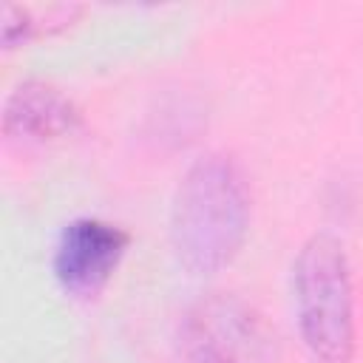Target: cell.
Wrapping results in <instances>:
<instances>
[{"label": "cell", "instance_id": "1", "mask_svg": "<svg viewBox=\"0 0 363 363\" xmlns=\"http://www.w3.org/2000/svg\"><path fill=\"white\" fill-rule=\"evenodd\" d=\"M250 190L238 164L227 156H201L179 182L170 241L176 258L190 272H218L247 235Z\"/></svg>", "mask_w": 363, "mask_h": 363}, {"label": "cell", "instance_id": "2", "mask_svg": "<svg viewBox=\"0 0 363 363\" xmlns=\"http://www.w3.org/2000/svg\"><path fill=\"white\" fill-rule=\"evenodd\" d=\"M295 312L306 346L326 363H346L354 349L352 281L340 241L309 238L292 267Z\"/></svg>", "mask_w": 363, "mask_h": 363}, {"label": "cell", "instance_id": "3", "mask_svg": "<svg viewBox=\"0 0 363 363\" xmlns=\"http://www.w3.org/2000/svg\"><path fill=\"white\" fill-rule=\"evenodd\" d=\"M187 363H272V335L238 298L199 301L182 323Z\"/></svg>", "mask_w": 363, "mask_h": 363}, {"label": "cell", "instance_id": "4", "mask_svg": "<svg viewBox=\"0 0 363 363\" xmlns=\"http://www.w3.org/2000/svg\"><path fill=\"white\" fill-rule=\"evenodd\" d=\"M125 247V230L99 218H77L62 230L54 250L57 281L74 295H94L113 275Z\"/></svg>", "mask_w": 363, "mask_h": 363}, {"label": "cell", "instance_id": "5", "mask_svg": "<svg viewBox=\"0 0 363 363\" xmlns=\"http://www.w3.org/2000/svg\"><path fill=\"white\" fill-rule=\"evenodd\" d=\"M77 125V108L51 85L23 82L6 102V130L48 139Z\"/></svg>", "mask_w": 363, "mask_h": 363}]
</instances>
